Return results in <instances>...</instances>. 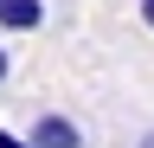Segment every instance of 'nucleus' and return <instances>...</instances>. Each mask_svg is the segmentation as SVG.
Returning <instances> with one entry per match:
<instances>
[{"label": "nucleus", "instance_id": "nucleus-1", "mask_svg": "<svg viewBox=\"0 0 154 148\" xmlns=\"http://www.w3.org/2000/svg\"><path fill=\"white\" fill-rule=\"evenodd\" d=\"M32 148H84V135H77L71 116L45 109V116H32Z\"/></svg>", "mask_w": 154, "mask_h": 148}, {"label": "nucleus", "instance_id": "nucleus-2", "mask_svg": "<svg viewBox=\"0 0 154 148\" xmlns=\"http://www.w3.org/2000/svg\"><path fill=\"white\" fill-rule=\"evenodd\" d=\"M45 26V0H0V32H38Z\"/></svg>", "mask_w": 154, "mask_h": 148}, {"label": "nucleus", "instance_id": "nucleus-3", "mask_svg": "<svg viewBox=\"0 0 154 148\" xmlns=\"http://www.w3.org/2000/svg\"><path fill=\"white\" fill-rule=\"evenodd\" d=\"M0 148H32V135H13V129H0Z\"/></svg>", "mask_w": 154, "mask_h": 148}, {"label": "nucleus", "instance_id": "nucleus-4", "mask_svg": "<svg viewBox=\"0 0 154 148\" xmlns=\"http://www.w3.org/2000/svg\"><path fill=\"white\" fill-rule=\"evenodd\" d=\"M135 13H141V26L154 32V0H135Z\"/></svg>", "mask_w": 154, "mask_h": 148}, {"label": "nucleus", "instance_id": "nucleus-5", "mask_svg": "<svg viewBox=\"0 0 154 148\" xmlns=\"http://www.w3.org/2000/svg\"><path fill=\"white\" fill-rule=\"evenodd\" d=\"M7 77H13V52L0 45V84H7Z\"/></svg>", "mask_w": 154, "mask_h": 148}, {"label": "nucleus", "instance_id": "nucleus-6", "mask_svg": "<svg viewBox=\"0 0 154 148\" xmlns=\"http://www.w3.org/2000/svg\"><path fill=\"white\" fill-rule=\"evenodd\" d=\"M141 148H154V135H141Z\"/></svg>", "mask_w": 154, "mask_h": 148}]
</instances>
